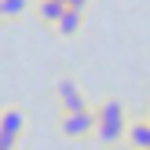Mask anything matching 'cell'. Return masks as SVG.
Here are the masks:
<instances>
[{"instance_id":"1","label":"cell","mask_w":150,"mask_h":150,"mask_svg":"<svg viewBox=\"0 0 150 150\" xmlns=\"http://www.w3.org/2000/svg\"><path fill=\"white\" fill-rule=\"evenodd\" d=\"M128 136V114L121 99H103L95 106V139L103 146H117Z\"/></svg>"},{"instance_id":"2","label":"cell","mask_w":150,"mask_h":150,"mask_svg":"<svg viewBox=\"0 0 150 150\" xmlns=\"http://www.w3.org/2000/svg\"><path fill=\"white\" fill-rule=\"evenodd\" d=\"M22 128H26V114L18 106L0 110V150H15V143L22 139Z\"/></svg>"},{"instance_id":"3","label":"cell","mask_w":150,"mask_h":150,"mask_svg":"<svg viewBox=\"0 0 150 150\" xmlns=\"http://www.w3.org/2000/svg\"><path fill=\"white\" fill-rule=\"evenodd\" d=\"M59 132L66 139H84L95 132V110H77V114H62L59 117Z\"/></svg>"},{"instance_id":"4","label":"cell","mask_w":150,"mask_h":150,"mask_svg":"<svg viewBox=\"0 0 150 150\" xmlns=\"http://www.w3.org/2000/svg\"><path fill=\"white\" fill-rule=\"evenodd\" d=\"M55 99H59V106H62V114L88 110V103H84V95H81V88H77V81H73V77H62V81L55 84Z\"/></svg>"},{"instance_id":"5","label":"cell","mask_w":150,"mask_h":150,"mask_svg":"<svg viewBox=\"0 0 150 150\" xmlns=\"http://www.w3.org/2000/svg\"><path fill=\"white\" fill-rule=\"evenodd\" d=\"M128 146L132 150H150V117H136L128 121Z\"/></svg>"},{"instance_id":"6","label":"cell","mask_w":150,"mask_h":150,"mask_svg":"<svg viewBox=\"0 0 150 150\" xmlns=\"http://www.w3.org/2000/svg\"><path fill=\"white\" fill-rule=\"evenodd\" d=\"M62 11H66L62 0H37V15H40V22H48V26H59Z\"/></svg>"},{"instance_id":"7","label":"cell","mask_w":150,"mask_h":150,"mask_svg":"<svg viewBox=\"0 0 150 150\" xmlns=\"http://www.w3.org/2000/svg\"><path fill=\"white\" fill-rule=\"evenodd\" d=\"M81 18H84L81 11L66 7V11H62V18H59V26H55V33H62V37H73V33L81 29Z\"/></svg>"},{"instance_id":"8","label":"cell","mask_w":150,"mask_h":150,"mask_svg":"<svg viewBox=\"0 0 150 150\" xmlns=\"http://www.w3.org/2000/svg\"><path fill=\"white\" fill-rule=\"evenodd\" d=\"M0 7H4V18H18V15H26L29 0H0Z\"/></svg>"},{"instance_id":"9","label":"cell","mask_w":150,"mask_h":150,"mask_svg":"<svg viewBox=\"0 0 150 150\" xmlns=\"http://www.w3.org/2000/svg\"><path fill=\"white\" fill-rule=\"evenodd\" d=\"M66 7H73V11H84V7H88V0H66Z\"/></svg>"},{"instance_id":"10","label":"cell","mask_w":150,"mask_h":150,"mask_svg":"<svg viewBox=\"0 0 150 150\" xmlns=\"http://www.w3.org/2000/svg\"><path fill=\"white\" fill-rule=\"evenodd\" d=\"M0 18H4V7H0Z\"/></svg>"}]
</instances>
